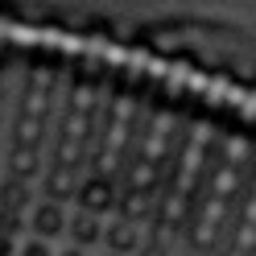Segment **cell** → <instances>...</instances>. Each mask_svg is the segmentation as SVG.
Here are the masks:
<instances>
[{
  "label": "cell",
  "instance_id": "obj_1",
  "mask_svg": "<svg viewBox=\"0 0 256 256\" xmlns=\"http://www.w3.org/2000/svg\"><path fill=\"white\" fill-rule=\"evenodd\" d=\"M29 223L38 228V240H46V244H54V236L66 232V215H62V206H58L54 198H50V202H42V206H34Z\"/></svg>",
  "mask_w": 256,
  "mask_h": 256
},
{
  "label": "cell",
  "instance_id": "obj_2",
  "mask_svg": "<svg viewBox=\"0 0 256 256\" xmlns=\"http://www.w3.org/2000/svg\"><path fill=\"white\" fill-rule=\"evenodd\" d=\"M104 244H108L112 256H136L140 252V232L132 223H112V228H104Z\"/></svg>",
  "mask_w": 256,
  "mask_h": 256
},
{
  "label": "cell",
  "instance_id": "obj_3",
  "mask_svg": "<svg viewBox=\"0 0 256 256\" xmlns=\"http://www.w3.org/2000/svg\"><path fill=\"white\" fill-rule=\"evenodd\" d=\"M112 202H116V198H112V186H108L104 178L83 182V190H78V206H83V215H95V219H100Z\"/></svg>",
  "mask_w": 256,
  "mask_h": 256
},
{
  "label": "cell",
  "instance_id": "obj_4",
  "mask_svg": "<svg viewBox=\"0 0 256 256\" xmlns=\"http://www.w3.org/2000/svg\"><path fill=\"white\" fill-rule=\"evenodd\" d=\"M66 232H70V240H74V248L87 252V244L104 240V223L95 219V215H83V211H78L74 219H66Z\"/></svg>",
  "mask_w": 256,
  "mask_h": 256
},
{
  "label": "cell",
  "instance_id": "obj_5",
  "mask_svg": "<svg viewBox=\"0 0 256 256\" xmlns=\"http://www.w3.org/2000/svg\"><path fill=\"white\" fill-rule=\"evenodd\" d=\"M17 256H58V252H54V244H46V240L34 236V240H25V244L17 248Z\"/></svg>",
  "mask_w": 256,
  "mask_h": 256
},
{
  "label": "cell",
  "instance_id": "obj_6",
  "mask_svg": "<svg viewBox=\"0 0 256 256\" xmlns=\"http://www.w3.org/2000/svg\"><path fill=\"white\" fill-rule=\"evenodd\" d=\"M17 248H21L17 240H12L8 232H0V256H17Z\"/></svg>",
  "mask_w": 256,
  "mask_h": 256
},
{
  "label": "cell",
  "instance_id": "obj_7",
  "mask_svg": "<svg viewBox=\"0 0 256 256\" xmlns=\"http://www.w3.org/2000/svg\"><path fill=\"white\" fill-rule=\"evenodd\" d=\"M58 256H87V252H83V248H74V244H70V248H62Z\"/></svg>",
  "mask_w": 256,
  "mask_h": 256
},
{
  "label": "cell",
  "instance_id": "obj_8",
  "mask_svg": "<svg viewBox=\"0 0 256 256\" xmlns=\"http://www.w3.org/2000/svg\"><path fill=\"white\" fill-rule=\"evenodd\" d=\"M140 256H166V248H157V252L153 248H140Z\"/></svg>",
  "mask_w": 256,
  "mask_h": 256
},
{
  "label": "cell",
  "instance_id": "obj_9",
  "mask_svg": "<svg viewBox=\"0 0 256 256\" xmlns=\"http://www.w3.org/2000/svg\"><path fill=\"white\" fill-rule=\"evenodd\" d=\"M100 256H112V252H100Z\"/></svg>",
  "mask_w": 256,
  "mask_h": 256
}]
</instances>
